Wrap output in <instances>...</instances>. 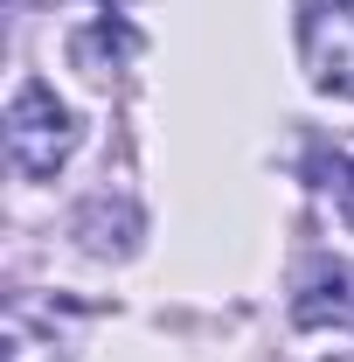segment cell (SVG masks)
<instances>
[{
	"label": "cell",
	"mask_w": 354,
	"mask_h": 362,
	"mask_svg": "<svg viewBox=\"0 0 354 362\" xmlns=\"http://www.w3.org/2000/svg\"><path fill=\"white\" fill-rule=\"evenodd\" d=\"M77 139H84L77 112H70L49 84H21L14 98H7V160H14L28 181H49L70 153H77Z\"/></svg>",
	"instance_id": "1"
},
{
	"label": "cell",
	"mask_w": 354,
	"mask_h": 362,
	"mask_svg": "<svg viewBox=\"0 0 354 362\" xmlns=\"http://www.w3.org/2000/svg\"><path fill=\"white\" fill-rule=\"evenodd\" d=\"M292 320L299 327H334L354 334V265L348 258H312L299 293H292Z\"/></svg>",
	"instance_id": "3"
},
{
	"label": "cell",
	"mask_w": 354,
	"mask_h": 362,
	"mask_svg": "<svg viewBox=\"0 0 354 362\" xmlns=\"http://www.w3.org/2000/svg\"><path fill=\"white\" fill-rule=\"evenodd\" d=\"M7 362H70V341L56 334V320H35L28 307L7 314Z\"/></svg>",
	"instance_id": "4"
},
{
	"label": "cell",
	"mask_w": 354,
	"mask_h": 362,
	"mask_svg": "<svg viewBox=\"0 0 354 362\" xmlns=\"http://www.w3.org/2000/svg\"><path fill=\"white\" fill-rule=\"evenodd\" d=\"M299 63L319 90L354 98V0H299Z\"/></svg>",
	"instance_id": "2"
},
{
	"label": "cell",
	"mask_w": 354,
	"mask_h": 362,
	"mask_svg": "<svg viewBox=\"0 0 354 362\" xmlns=\"http://www.w3.org/2000/svg\"><path fill=\"white\" fill-rule=\"evenodd\" d=\"M319 175H326V195L341 202V216L354 223V153H334V160H326Z\"/></svg>",
	"instance_id": "5"
}]
</instances>
